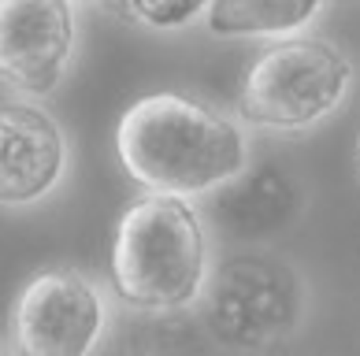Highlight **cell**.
Listing matches in <instances>:
<instances>
[{
    "mask_svg": "<svg viewBox=\"0 0 360 356\" xmlns=\"http://www.w3.org/2000/svg\"><path fill=\"white\" fill-rule=\"evenodd\" d=\"M115 156L145 193L186 201H208L252 160L242 119L175 89L138 97L119 115Z\"/></svg>",
    "mask_w": 360,
    "mask_h": 356,
    "instance_id": "1",
    "label": "cell"
},
{
    "mask_svg": "<svg viewBox=\"0 0 360 356\" xmlns=\"http://www.w3.org/2000/svg\"><path fill=\"white\" fill-rule=\"evenodd\" d=\"M216 271L208 219L186 197H134L112 234L108 282L123 308L138 315H179L201 308Z\"/></svg>",
    "mask_w": 360,
    "mask_h": 356,
    "instance_id": "2",
    "label": "cell"
},
{
    "mask_svg": "<svg viewBox=\"0 0 360 356\" xmlns=\"http://www.w3.org/2000/svg\"><path fill=\"white\" fill-rule=\"evenodd\" d=\"M312 308L304 271L275 249H238L216 260L201 301L205 327L216 345L231 352H271L301 334Z\"/></svg>",
    "mask_w": 360,
    "mask_h": 356,
    "instance_id": "3",
    "label": "cell"
},
{
    "mask_svg": "<svg viewBox=\"0 0 360 356\" xmlns=\"http://www.w3.org/2000/svg\"><path fill=\"white\" fill-rule=\"evenodd\" d=\"M356 67L338 41L301 34L271 41L245 67L238 119L268 134H309L353 93Z\"/></svg>",
    "mask_w": 360,
    "mask_h": 356,
    "instance_id": "4",
    "label": "cell"
},
{
    "mask_svg": "<svg viewBox=\"0 0 360 356\" xmlns=\"http://www.w3.org/2000/svg\"><path fill=\"white\" fill-rule=\"evenodd\" d=\"M112 289L82 268L34 271L11 301V356H97L112 334Z\"/></svg>",
    "mask_w": 360,
    "mask_h": 356,
    "instance_id": "5",
    "label": "cell"
},
{
    "mask_svg": "<svg viewBox=\"0 0 360 356\" xmlns=\"http://www.w3.org/2000/svg\"><path fill=\"white\" fill-rule=\"evenodd\" d=\"M78 52V0H0V86L56 93Z\"/></svg>",
    "mask_w": 360,
    "mask_h": 356,
    "instance_id": "6",
    "label": "cell"
},
{
    "mask_svg": "<svg viewBox=\"0 0 360 356\" xmlns=\"http://www.w3.org/2000/svg\"><path fill=\"white\" fill-rule=\"evenodd\" d=\"M71 167L68 130L37 100H0V208H37Z\"/></svg>",
    "mask_w": 360,
    "mask_h": 356,
    "instance_id": "7",
    "label": "cell"
},
{
    "mask_svg": "<svg viewBox=\"0 0 360 356\" xmlns=\"http://www.w3.org/2000/svg\"><path fill=\"white\" fill-rule=\"evenodd\" d=\"M304 216V190L278 164H257L208 197V230L238 245H264Z\"/></svg>",
    "mask_w": 360,
    "mask_h": 356,
    "instance_id": "8",
    "label": "cell"
},
{
    "mask_svg": "<svg viewBox=\"0 0 360 356\" xmlns=\"http://www.w3.org/2000/svg\"><path fill=\"white\" fill-rule=\"evenodd\" d=\"M335 0H212L205 26L219 41H286L301 37Z\"/></svg>",
    "mask_w": 360,
    "mask_h": 356,
    "instance_id": "9",
    "label": "cell"
},
{
    "mask_svg": "<svg viewBox=\"0 0 360 356\" xmlns=\"http://www.w3.org/2000/svg\"><path fill=\"white\" fill-rule=\"evenodd\" d=\"M212 0H123V11L156 34H179L208 15Z\"/></svg>",
    "mask_w": 360,
    "mask_h": 356,
    "instance_id": "10",
    "label": "cell"
},
{
    "mask_svg": "<svg viewBox=\"0 0 360 356\" xmlns=\"http://www.w3.org/2000/svg\"><path fill=\"white\" fill-rule=\"evenodd\" d=\"M78 4H89V8H104V4H112V0H78Z\"/></svg>",
    "mask_w": 360,
    "mask_h": 356,
    "instance_id": "11",
    "label": "cell"
},
{
    "mask_svg": "<svg viewBox=\"0 0 360 356\" xmlns=\"http://www.w3.org/2000/svg\"><path fill=\"white\" fill-rule=\"evenodd\" d=\"M356 164H360V134H356Z\"/></svg>",
    "mask_w": 360,
    "mask_h": 356,
    "instance_id": "12",
    "label": "cell"
},
{
    "mask_svg": "<svg viewBox=\"0 0 360 356\" xmlns=\"http://www.w3.org/2000/svg\"><path fill=\"white\" fill-rule=\"evenodd\" d=\"M0 356H4V349H0Z\"/></svg>",
    "mask_w": 360,
    "mask_h": 356,
    "instance_id": "13",
    "label": "cell"
}]
</instances>
